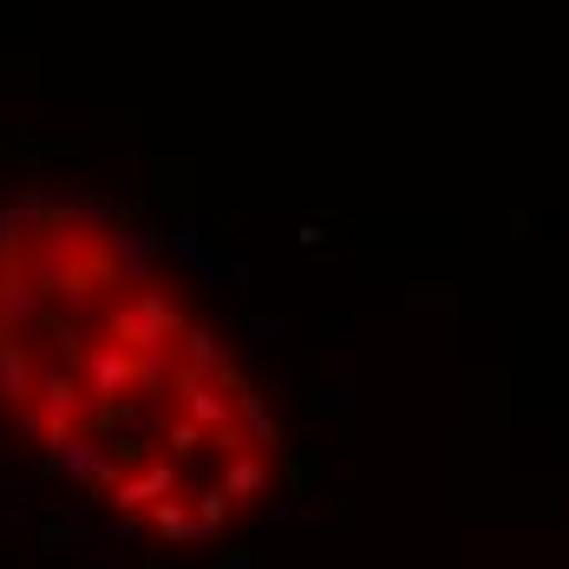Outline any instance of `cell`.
<instances>
[{
  "label": "cell",
  "instance_id": "6da1fadb",
  "mask_svg": "<svg viewBox=\"0 0 569 569\" xmlns=\"http://www.w3.org/2000/svg\"><path fill=\"white\" fill-rule=\"evenodd\" d=\"M0 360L47 452L164 537H217L269 491L256 387L124 229L40 217L7 236Z\"/></svg>",
  "mask_w": 569,
  "mask_h": 569
}]
</instances>
